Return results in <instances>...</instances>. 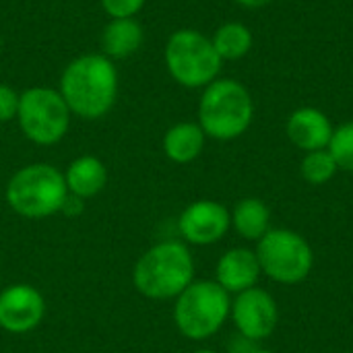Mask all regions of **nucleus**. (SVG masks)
Segmentation results:
<instances>
[{"mask_svg":"<svg viewBox=\"0 0 353 353\" xmlns=\"http://www.w3.org/2000/svg\"><path fill=\"white\" fill-rule=\"evenodd\" d=\"M252 353H273V352H269V350H259V347H256Z\"/></svg>","mask_w":353,"mask_h":353,"instance_id":"obj_26","label":"nucleus"},{"mask_svg":"<svg viewBox=\"0 0 353 353\" xmlns=\"http://www.w3.org/2000/svg\"><path fill=\"white\" fill-rule=\"evenodd\" d=\"M68 194L79 199H91L99 194L105 188L108 182V170L101 159L95 155H81L74 161H70L68 170L64 172Z\"/></svg>","mask_w":353,"mask_h":353,"instance_id":"obj_14","label":"nucleus"},{"mask_svg":"<svg viewBox=\"0 0 353 353\" xmlns=\"http://www.w3.org/2000/svg\"><path fill=\"white\" fill-rule=\"evenodd\" d=\"M327 149L335 157L339 170L353 172V120L333 130V137Z\"/></svg>","mask_w":353,"mask_h":353,"instance_id":"obj_20","label":"nucleus"},{"mask_svg":"<svg viewBox=\"0 0 353 353\" xmlns=\"http://www.w3.org/2000/svg\"><path fill=\"white\" fill-rule=\"evenodd\" d=\"M254 341H250V339H246V337H242L240 333L230 341V353H252L256 347L252 345Z\"/></svg>","mask_w":353,"mask_h":353,"instance_id":"obj_23","label":"nucleus"},{"mask_svg":"<svg viewBox=\"0 0 353 353\" xmlns=\"http://www.w3.org/2000/svg\"><path fill=\"white\" fill-rule=\"evenodd\" d=\"M165 66L172 79L186 89H205L219 79L223 60L213 41L196 29H178L165 43Z\"/></svg>","mask_w":353,"mask_h":353,"instance_id":"obj_6","label":"nucleus"},{"mask_svg":"<svg viewBox=\"0 0 353 353\" xmlns=\"http://www.w3.org/2000/svg\"><path fill=\"white\" fill-rule=\"evenodd\" d=\"M70 110L58 89L31 87L19 97L17 122L23 134L41 147L60 143L70 128Z\"/></svg>","mask_w":353,"mask_h":353,"instance_id":"obj_8","label":"nucleus"},{"mask_svg":"<svg viewBox=\"0 0 353 353\" xmlns=\"http://www.w3.org/2000/svg\"><path fill=\"white\" fill-rule=\"evenodd\" d=\"M230 228H232L230 211L221 203L209 199L190 203L178 219L180 236L184 238L186 244H194V246L217 244L219 240H223Z\"/></svg>","mask_w":353,"mask_h":353,"instance_id":"obj_10","label":"nucleus"},{"mask_svg":"<svg viewBox=\"0 0 353 353\" xmlns=\"http://www.w3.org/2000/svg\"><path fill=\"white\" fill-rule=\"evenodd\" d=\"M254 118L250 91L234 79H215L205 87L199 101V124L215 141L242 137Z\"/></svg>","mask_w":353,"mask_h":353,"instance_id":"obj_3","label":"nucleus"},{"mask_svg":"<svg viewBox=\"0 0 353 353\" xmlns=\"http://www.w3.org/2000/svg\"><path fill=\"white\" fill-rule=\"evenodd\" d=\"M194 281V259L184 242L151 246L134 265L132 283L149 300H176Z\"/></svg>","mask_w":353,"mask_h":353,"instance_id":"obj_2","label":"nucleus"},{"mask_svg":"<svg viewBox=\"0 0 353 353\" xmlns=\"http://www.w3.org/2000/svg\"><path fill=\"white\" fill-rule=\"evenodd\" d=\"M143 27L139 21L132 19H110L101 33L103 56L110 60L128 58L143 46Z\"/></svg>","mask_w":353,"mask_h":353,"instance_id":"obj_16","label":"nucleus"},{"mask_svg":"<svg viewBox=\"0 0 353 353\" xmlns=\"http://www.w3.org/2000/svg\"><path fill=\"white\" fill-rule=\"evenodd\" d=\"M254 252L263 275L281 285L302 283L314 267V252L306 238L283 228H271L256 242Z\"/></svg>","mask_w":353,"mask_h":353,"instance_id":"obj_7","label":"nucleus"},{"mask_svg":"<svg viewBox=\"0 0 353 353\" xmlns=\"http://www.w3.org/2000/svg\"><path fill=\"white\" fill-rule=\"evenodd\" d=\"M207 134L199 122H178L163 137V153L174 163H190L205 149Z\"/></svg>","mask_w":353,"mask_h":353,"instance_id":"obj_15","label":"nucleus"},{"mask_svg":"<svg viewBox=\"0 0 353 353\" xmlns=\"http://www.w3.org/2000/svg\"><path fill=\"white\" fill-rule=\"evenodd\" d=\"M19 97H21V93H17L12 87L0 83V124L10 122V120L17 118Z\"/></svg>","mask_w":353,"mask_h":353,"instance_id":"obj_22","label":"nucleus"},{"mask_svg":"<svg viewBox=\"0 0 353 353\" xmlns=\"http://www.w3.org/2000/svg\"><path fill=\"white\" fill-rule=\"evenodd\" d=\"M339 172V165L335 157L331 155L329 149H319V151H308L300 163V174L308 184H327L329 180L335 178Z\"/></svg>","mask_w":353,"mask_h":353,"instance_id":"obj_19","label":"nucleus"},{"mask_svg":"<svg viewBox=\"0 0 353 353\" xmlns=\"http://www.w3.org/2000/svg\"><path fill=\"white\" fill-rule=\"evenodd\" d=\"M68 196L64 174L50 163H31L12 174L6 184L8 207L27 219L60 213Z\"/></svg>","mask_w":353,"mask_h":353,"instance_id":"obj_4","label":"nucleus"},{"mask_svg":"<svg viewBox=\"0 0 353 353\" xmlns=\"http://www.w3.org/2000/svg\"><path fill=\"white\" fill-rule=\"evenodd\" d=\"M285 130H288L290 141L298 149L308 153V151L327 149L335 128L329 116L321 112L319 108H300L288 118Z\"/></svg>","mask_w":353,"mask_h":353,"instance_id":"obj_13","label":"nucleus"},{"mask_svg":"<svg viewBox=\"0 0 353 353\" xmlns=\"http://www.w3.org/2000/svg\"><path fill=\"white\" fill-rule=\"evenodd\" d=\"M211 41L221 60H240L252 48V31L244 23H223Z\"/></svg>","mask_w":353,"mask_h":353,"instance_id":"obj_18","label":"nucleus"},{"mask_svg":"<svg viewBox=\"0 0 353 353\" xmlns=\"http://www.w3.org/2000/svg\"><path fill=\"white\" fill-rule=\"evenodd\" d=\"M81 211H83V199L68 194L66 201H64L62 213H66V215H77V213H81Z\"/></svg>","mask_w":353,"mask_h":353,"instance_id":"obj_24","label":"nucleus"},{"mask_svg":"<svg viewBox=\"0 0 353 353\" xmlns=\"http://www.w3.org/2000/svg\"><path fill=\"white\" fill-rule=\"evenodd\" d=\"M236 2L242 4V6H246V8H263L269 2H273V0H236Z\"/></svg>","mask_w":353,"mask_h":353,"instance_id":"obj_25","label":"nucleus"},{"mask_svg":"<svg viewBox=\"0 0 353 353\" xmlns=\"http://www.w3.org/2000/svg\"><path fill=\"white\" fill-rule=\"evenodd\" d=\"M263 271L256 259V252L244 246L230 248L221 254L215 267V281L232 296L242 294L250 288H256Z\"/></svg>","mask_w":353,"mask_h":353,"instance_id":"obj_12","label":"nucleus"},{"mask_svg":"<svg viewBox=\"0 0 353 353\" xmlns=\"http://www.w3.org/2000/svg\"><path fill=\"white\" fill-rule=\"evenodd\" d=\"M60 95L72 116L103 118L118 97V70L103 54H83L66 64L60 77Z\"/></svg>","mask_w":353,"mask_h":353,"instance_id":"obj_1","label":"nucleus"},{"mask_svg":"<svg viewBox=\"0 0 353 353\" xmlns=\"http://www.w3.org/2000/svg\"><path fill=\"white\" fill-rule=\"evenodd\" d=\"M230 215L236 234L248 242H259L271 230V211L267 203L261 199L248 196L238 201Z\"/></svg>","mask_w":353,"mask_h":353,"instance_id":"obj_17","label":"nucleus"},{"mask_svg":"<svg viewBox=\"0 0 353 353\" xmlns=\"http://www.w3.org/2000/svg\"><path fill=\"white\" fill-rule=\"evenodd\" d=\"M194 353H217V352H213V350H199V352H194Z\"/></svg>","mask_w":353,"mask_h":353,"instance_id":"obj_27","label":"nucleus"},{"mask_svg":"<svg viewBox=\"0 0 353 353\" xmlns=\"http://www.w3.org/2000/svg\"><path fill=\"white\" fill-rule=\"evenodd\" d=\"M232 296L209 279L192 281L174 304L176 329L190 341H205L221 331L230 319Z\"/></svg>","mask_w":353,"mask_h":353,"instance_id":"obj_5","label":"nucleus"},{"mask_svg":"<svg viewBox=\"0 0 353 353\" xmlns=\"http://www.w3.org/2000/svg\"><path fill=\"white\" fill-rule=\"evenodd\" d=\"M230 316L236 325V331L254 343L271 337L279 323L277 302L263 288H250L242 294H236Z\"/></svg>","mask_w":353,"mask_h":353,"instance_id":"obj_9","label":"nucleus"},{"mask_svg":"<svg viewBox=\"0 0 353 353\" xmlns=\"http://www.w3.org/2000/svg\"><path fill=\"white\" fill-rule=\"evenodd\" d=\"M147 0H101V6L110 19H132Z\"/></svg>","mask_w":353,"mask_h":353,"instance_id":"obj_21","label":"nucleus"},{"mask_svg":"<svg viewBox=\"0 0 353 353\" xmlns=\"http://www.w3.org/2000/svg\"><path fill=\"white\" fill-rule=\"evenodd\" d=\"M46 314V300L29 283H12L0 292V329L23 335L39 327Z\"/></svg>","mask_w":353,"mask_h":353,"instance_id":"obj_11","label":"nucleus"}]
</instances>
